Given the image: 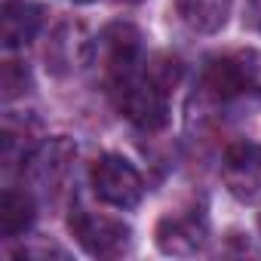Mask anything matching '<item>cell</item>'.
Returning <instances> with one entry per match:
<instances>
[{
	"mask_svg": "<svg viewBox=\"0 0 261 261\" xmlns=\"http://www.w3.org/2000/svg\"><path fill=\"white\" fill-rule=\"evenodd\" d=\"M0 86H4V98L13 101L16 95H25L31 89V74L25 65L19 62H4V71H0Z\"/></svg>",
	"mask_w": 261,
	"mask_h": 261,
	"instance_id": "13",
	"label": "cell"
},
{
	"mask_svg": "<svg viewBox=\"0 0 261 261\" xmlns=\"http://www.w3.org/2000/svg\"><path fill=\"white\" fill-rule=\"evenodd\" d=\"M221 172L240 203H261V145H233L224 154Z\"/></svg>",
	"mask_w": 261,
	"mask_h": 261,
	"instance_id": "6",
	"label": "cell"
},
{
	"mask_svg": "<svg viewBox=\"0 0 261 261\" xmlns=\"http://www.w3.org/2000/svg\"><path fill=\"white\" fill-rule=\"evenodd\" d=\"M258 227H261V218H258Z\"/></svg>",
	"mask_w": 261,
	"mask_h": 261,
	"instance_id": "17",
	"label": "cell"
},
{
	"mask_svg": "<svg viewBox=\"0 0 261 261\" xmlns=\"http://www.w3.org/2000/svg\"><path fill=\"white\" fill-rule=\"evenodd\" d=\"M181 22L197 34H215L227 25L233 0H175Z\"/></svg>",
	"mask_w": 261,
	"mask_h": 261,
	"instance_id": "11",
	"label": "cell"
},
{
	"mask_svg": "<svg viewBox=\"0 0 261 261\" xmlns=\"http://www.w3.org/2000/svg\"><path fill=\"white\" fill-rule=\"evenodd\" d=\"M157 246L166 255H197L206 249V224L197 215H175L157 224Z\"/></svg>",
	"mask_w": 261,
	"mask_h": 261,
	"instance_id": "9",
	"label": "cell"
},
{
	"mask_svg": "<svg viewBox=\"0 0 261 261\" xmlns=\"http://www.w3.org/2000/svg\"><path fill=\"white\" fill-rule=\"evenodd\" d=\"M92 188L98 200L114 209H136L145 197V181L139 169L120 154H105L92 166Z\"/></svg>",
	"mask_w": 261,
	"mask_h": 261,
	"instance_id": "2",
	"label": "cell"
},
{
	"mask_svg": "<svg viewBox=\"0 0 261 261\" xmlns=\"http://www.w3.org/2000/svg\"><path fill=\"white\" fill-rule=\"evenodd\" d=\"M206 86L215 98H233L243 92L261 95V49H246L233 59L212 62L206 74Z\"/></svg>",
	"mask_w": 261,
	"mask_h": 261,
	"instance_id": "4",
	"label": "cell"
},
{
	"mask_svg": "<svg viewBox=\"0 0 261 261\" xmlns=\"http://www.w3.org/2000/svg\"><path fill=\"white\" fill-rule=\"evenodd\" d=\"M71 230L77 233V240L83 243V249L89 255H101V258L123 255L129 249V243H133V230L123 221L105 218V215H95L86 209H77L71 215Z\"/></svg>",
	"mask_w": 261,
	"mask_h": 261,
	"instance_id": "5",
	"label": "cell"
},
{
	"mask_svg": "<svg viewBox=\"0 0 261 261\" xmlns=\"http://www.w3.org/2000/svg\"><path fill=\"white\" fill-rule=\"evenodd\" d=\"M246 22L261 31V0H249V10H246Z\"/></svg>",
	"mask_w": 261,
	"mask_h": 261,
	"instance_id": "14",
	"label": "cell"
},
{
	"mask_svg": "<svg viewBox=\"0 0 261 261\" xmlns=\"http://www.w3.org/2000/svg\"><path fill=\"white\" fill-rule=\"evenodd\" d=\"M34 221V200L25 191H4L0 197V233L4 237H22Z\"/></svg>",
	"mask_w": 261,
	"mask_h": 261,
	"instance_id": "12",
	"label": "cell"
},
{
	"mask_svg": "<svg viewBox=\"0 0 261 261\" xmlns=\"http://www.w3.org/2000/svg\"><path fill=\"white\" fill-rule=\"evenodd\" d=\"M43 28V7L28 0H7L0 13V40L7 49H19L31 43Z\"/></svg>",
	"mask_w": 261,
	"mask_h": 261,
	"instance_id": "8",
	"label": "cell"
},
{
	"mask_svg": "<svg viewBox=\"0 0 261 261\" xmlns=\"http://www.w3.org/2000/svg\"><path fill=\"white\" fill-rule=\"evenodd\" d=\"M126 4H139V0H126Z\"/></svg>",
	"mask_w": 261,
	"mask_h": 261,
	"instance_id": "16",
	"label": "cell"
},
{
	"mask_svg": "<svg viewBox=\"0 0 261 261\" xmlns=\"http://www.w3.org/2000/svg\"><path fill=\"white\" fill-rule=\"evenodd\" d=\"M89 49L92 46H89V37H86L83 25H71L68 22V25H62L53 34V40L46 46V62H49V68L56 74H71L80 65H86Z\"/></svg>",
	"mask_w": 261,
	"mask_h": 261,
	"instance_id": "10",
	"label": "cell"
},
{
	"mask_svg": "<svg viewBox=\"0 0 261 261\" xmlns=\"http://www.w3.org/2000/svg\"><path fill=\"white\" fill-rule=\"evenodd\" d=\"M74 4H95V0H74Z\"/></svg>",
	"mask_w": 261,
	"mask_h": 261,
	"instance_id": "15",
	"label": "cell"
},
{
	"mask_svg": "<svg viewBox=\"0 0 261 261\" xmlns=\"http://www.w3.org/2000/svg\"><path fill=\"white\" fill-rule=\"evenodd\" d=\"M74 154H77V148H74V142H68L65 136L43 142V145L28 157V163H25V178H28V185L37 188V191H56V188L62 185V178L68 175V166H71Z\"/></svg>",
	"mask_w": 261,
	"mask_h": 261,
	"instance_id": "7",
	"label": "cell"
},
{
	"mask_svg": "<svg viewBox=\"0 0 261 261\" xmlns=\"http://www.w3.org/2000/svg\"><path fill=\"white\" fill-rule=\"evenodd\" d=\"M117 86V105L129 123H136L145 133H160L169 123V89L160 86L148 71L129 74Z\"/></svg>",
	"mask_w": 261,
	"mask_h": 261,
	"instance_id": "1",
	"label": "cell"
},
{
	"mask_svg": "<svg viewBox=\"0 0 261 261\" xmlns=\"http://www.w3.org/2000/svg\"><path fill=\"white\" fill-rule=\"evenodd\" d=\"M95 56H98V65L105 68V74L114 83H120L129 74H136L139 59H142V34H139V28L129 25V22L108 25L95 40Z\"/></svg>",
	"mask_w": 261,
	"mask_h": 261,
	"instance_id": "3",
	"label": "cell"
}]
</instances>
